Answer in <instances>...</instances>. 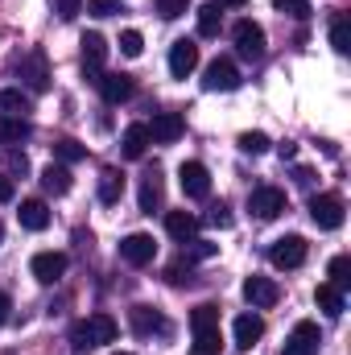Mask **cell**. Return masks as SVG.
<instances>
[{"label":"cell","mask_w":351,"mask_h":355,"mask_svg":"<svg viewBox=\"0 0 351 355\" xmlns=\"http://www.w3.org/2000/svg\"><path fill=\"white\" fill-rule=\"evenodd\" d=\"M91 17H116L120 12V0H87Z\"/></svg>","instance_id":"obj_41"},{"label":"cell","mask_w":351,"mask_h":355,"mask_svg":"<svg viewBox=\"0 0 351 355\" xmlns=\"http://www.w3.org/2000/svg\"><path fill=\"white\" fill-rule=\"evenodd\" d=\"M190 331H194V335H211V331H219V306H211V302L194 306V310H190Z\"/></svg>","instance_id":"obj_24"},{"label":"cell","mask_w":351,"mask_h":355,"mask_svg":"<svg viewBox=\"0 0 351 355\" xmlns=\"http://www.w3.org/2000/svg\"><path fill=\"white\" fill-rule=\"evenodd\" d=\"M8 310H12V302H8V293H0V327H4V318H8Z\"/></svg>","instance_id":"obj_47"},{"label":"cell","mask_w":351,"mask_h":355,"mask_svg":"<svg viewBox=\"0 0 351 355\" xmlns=\"http://www.w3.org/2000/svg\"><path fill=\"white\" fill-rule=\"evenodd\" d=\"M178 182H182V194H186V198H207V194H211V174H207L203 162H182Z\"/></svg>","instance_id":"obj_9"},{"label":"cell","mask_w":351,"mask_h":355,"mask_svg":"<svg viewBox=\"0 0 351 355\" xmlns=\"http://www.w3.org/2000/svg\"><path fill=\"white\" fill-rule=\"evenodd\" d=\"M0 240H4V223H0Z\"/></svg>","instance_id":"obj_49"},{"label":"cell","mask_w":351,"mask_h":355,"mask_svg":"<svg viewBox=\"0 0 351 355\" xmlns=\"http://www.w3.org/2000/svg\"><path fill=\"white\" fill-rule=\"evenodd\" d=\"M331 46H335L339 54H348V50H351V25H348V12H339V17L331 21Z\"/></svg>","instance_id":"obj_31"},{"label":"cell","mask_w":351,"mask_h":355,"mask_svg":"<svg viewBox=\"0 0 351 355\" xmlns=\"http://www.w3.org/2000/svg\"><path fill=\"white\" fill-rule=\"evenodd\" d=\"M103 58H108V42H103V33H83V75H87L91 83H99Z\"/></svg>","instance_id":"obj_12"},{"label":"cell","mask_w":351,"mask_h":355,"mask_svg":"<svg viewBox=\"0 0 351 355\" xmlns=\"http://www.w3.org/2000/svg\"><path fill=\"white\" fill-rule=\"evenodd\" d=\"M240 149H244V153H252V157H261V153L273 149V141H268L264 132H244V137H240Z\"/></svg>","instance_id":"obj_33"},{"label":"cell","mask_w":351,"mask_h":355,"mask_svg":"<svg viewBox=\"0 0 351 355\" xmlns=\"http://www.w3.org/2000/svg\"><path fill=\"white\" fill-rule=\"evenodd\" d=\"M42 190L54 194V198H62V194L71 190V170H67V166H46V170H42Z\"/></svg>","instance_id":"obj_26"},{"label":"cell","mask_w":351,"mask_h":355,"mask_svg":"<svg viewBox=\"0 0 351 355\" xmlns=\"http://www.w3.org/2000/svg\"><path fill=\"white\" fill-rule=\"evenodd\" d=\"M219 252V244H211V240H190V248H186V261H211Z\"/></svg>","instance_id":"obj_37"},{"label":"cell","mask_w":351,"mask_h":355,"mask_svg":"<svg viewBox=\"0 0 351 355\" xmlns=\"http://www.w3.org/2000/svg\"><path fill=\"white\" fill-rule=\"evenodd\" d=\"M54 12H58L62 21H75V17L83 12V0H54Z\"/></svg>","instance_id":"obj_42"},{"label":"cell","mask_w":351,"mask_h":355,"mask_svg":"<svg viewBox=\"0 0 351 355\" xmlns=\"http://www.w3.org/2000/svg\"><path fill=\"white\" fill-rule=\"evenodd\" d=\"M17 219H21L25 232H46V227H50V207H46L42 198H25L21 211H17Z\"/></svg>","instance_id":"obj_18"},{"label":"cell","mask_w":351,"mask_h":355,"mask_svg":"<svg viewBox=\"0 0 351 355\" xmlns=\"http://www.w3.org/2000/svg\"><path fill=\"white\" fill-rule=\"evenodd\" d=\"M29 268H33V277H37L42 285H54V281L67 272V257H62V252H37V257L29 261Z\"/></svg>","instance_id":"obj_16"},{"label":"cell","mask_w":351,"mask_h":355,"mask_svg":"<svg viewBox=\"0 0 351 355\" xmlns=\"http://www.w3.org/2000/svg\"><path fill=\"white\" fill-rule=\"evenodd\" d=\"M99 95H103V103H124V99H132V79L128 75H99Z\"/></svg>","instance_id":"obj_20"},{"label":"cell","mask_w":351,"mask_h":355,"mask_svg":"<svg viewBox=\"0 0 351 355\" xmlns=\"http://www.w3.org/2000/svg\"><path fill=\"white\" fill-rule=\"evenodd\" d=\"M318 327L314 322H298L285 339V355H318Z\"/></svg>","instance_id":"obj_14"},{"label":"cell","mask_w":351,"mask_h":355,"mask_svg":"<svg viewBox=\"0 0 351 355\" xmlns=\"http://www.w3.org/2000/svg\"><path fill=\"white\" fill-rule=\"evenodd\" d=\"M314 302H318V310L327 318H339L343 314V289H335V285H318L314 289Z\"/></svg>","instance_id":"obj_27"},{"label":"cell","mask_w":351,"mask_h":355,"mask_svg":"<svg viewBox=\"0 0 351 355\" xmlns=\"http://www.w3.org/2000/svg\"><path fill=\"white\" fill-rule=\"evenodd\" d=\"M103 343H116V322H112L108 314H91V318H83V322L71 327V347L79 355L95 352V347H103Z\"/></svg>","instance_id":"obj_1"},{"label":"cell","mask_w":351,"mask_h":355,"mask_svg":"<svg viewBox=\"0 0 351 355\" xmlns=\"http://www.w3.org/2000/svg\"><path fill=\"white\" fill-rule=\"evenodd\" d=\"M190 355H219V331H211V335H194Z\"/></svg>","instance_id":"obj_38"},{"label":"cell","mask_w":351,"mask_h":355,"mask_svg":"<svg viewBox=\"0 0 351 355\" xmlns=\"http://www.w3.org/2000/svg\"><path fill=\"white\" fill-rule=\"evenodd\" d=\"M141 50H145V37H141L137 29H124V33H120V54H124V58H141Z\"/></svg>","instance_id":"obj_34"},{"label":"cell","mask_w":351,"mask_h":355,"mask_svg":"<svg viewBox=\"0 0 351 355\" xmlns=\"http://www.w3.org/2000/svg\"><path fill=\"white\" fill-rule=\"evenodd\" d=\"M281 211H285V190H277V186H257V190L248 194V215H252V219L268 223V219H277Z\"/></svg>","instance_id":"obj_4"},{"label":"cell","mask_w":351,"mask_h":355,"mask_svg":"<svg viewBox=\"0 0 351 355\" xmlns=\"http://www.w3.org/2000/svg\"><path fill=\"white\" fill-rule=\"evenodd\" d=\"M166 281H170V285H190V281H194V261H186V257L174 261V265L166 268Z\"/></svg>","instance_id":"obj_32"},{"label":"cell","mask_w":351,"mask_h":355,"mask_svg":"<svg viewBox=\"0 0 351 355\" xmlns=\"http://www.w3.org/2000/svg\"><path fill=\"white\" fill-rule=\"evenodd\" d=\"M203 87L207 91H236L240 87V71H236V62H232V58H215V62H207V79H203Z\"/></svg>","instance_id":"obj_10"},{"label":"cell","mask_w":351,"mask_h":355,"mask_svg":"<svg viewBox=\"0 0 351 355\" xmlns=\"http://www.w3.org/2000/svg\"><path fill=\"white\" fill-rule=\"evenodd\" d=\"M215 4H219V8H244L248 0H215Z\"/></svg>","instance_id":"obj_48"},{"label":"cell","mask_w":351,"mask_h":355,"mask_svg":"<svg viewBox=\"0 0 351 355\" xmlns=\"http://www.w3.org/2000/svg\"><path fill=\"white\" fill-rule=\"evenodd\" d=\"M137 202H141L145 215H153V211L162 207V174H157V170H149V174L141 178V194H137Z\"/></svg>","instance_id":"obj_22"},{"label":"cell","mask_w":351,"mask_h":355,"mask_svg":"<svg viewBox=\"0 0 351 355\" xmlns=\"http://www.w3.org/2000/svg\"><path fill=\"white\" fill-rule=\"evenodd\" d=\"M116 355H132V352H116Z\"/></svg>","instance_id":"obj_50"},{"label":"cell","mask_w":351,"mask_h":355,"mask_svg":"<svg viewBox=\"0 0 351 355\" xmlns=\"http://www.w3.org/2000/svg\"><path fill=\"white\" fill-rule=\"evenodd\" d=\"M12 194H17V186H12V178L0 170V202H12Z\"/></svg>","instance_id":"obj_44"},{"label":"cell","mask_w":351,"mask_h":355,"mask_svg":"<svg viewBox=\"0 0 351 355\" xmlns=\"http://www.w3.org/2000/svg\"><path fill=\"white\" fill-rule=\"evenodd\" d=\"M29 112H33V99H29L21 87H4L0 91V116H21V120H25Z\"/></svg>","instance_id":"obj_23"},{"label":"cell","mask_w":351,"mask_h":355,"mask_svg":"<svg viewBox=\"0 0 351 355\" xmlns=\"http://www.w3.org/2000/svg\"><path fill=\"white\" fill-rule=\"evenodd\" d=\"M186 8H190V0H157V12H162L166 21H178Z\"/></svg>","instance_id":"obj_40"},{"label":"cell","mask_w":351,"mask_h":355,"mask_svg":"<svg viewBox=\"0 0 351 355\" xmlns=\"http://www.w3.org/2000/svg\"><path fill=\"white\" fill-rule=\"evenodd\" d=\"M343 198L339 194H314L310 198V219L323 227V232H335V227H343Z\"/></svg>","instance_id":"obj_5"},{"label":"cell","mask_w":351,"mask_h":355,"mask_svg":"<svg viewBox=\"0 0 351 355\" xmlns=\"http://www.w3.org/2000/svg\"><path fill=\"white\" fill-rule=\"evenodd\" d=\"M306 252H310V244L302 236H281V240H273L268 261H273V268H302L306 265Z\"/></svg>","instance_id":"obj_3"},{"label":"cell","mask_w":351,"mask_h":355,"mask_svg":"<svg viewBox=\"0 0 351 355\" xmlns=\"http://www.w3.org/2000/svg\"><path fill=\"white\" fill-rule=\"evenodd\" d=\"M120 149H124L128 162H141L145 149H149V128H145V124H128L124 137H120Z\"/></svg>","instance_id":"obj_21"},{"label":"cell","mask_w":351,"mask_h":355,"mask_svg":"<svg viewBox=\"0 0 351 355\" xmlns=\"http://www.w3.org/2000/svg\"><path fill=\"white\" fill-rule=\"evenodd\" d=\"M54 153H58V162H67V166H71V162H83V157H87V149H83L79 141H58V145H54Z\"/></svg>","instance_id":"obj_36"},{"label":"cell","mask_w":351,"mask_h":355,"mask_svg":"<svg viewBox=\"0 0 351 355\" xmlns=\"http://www.w3.org/2000/svg\"><path fill=\"white\" fill-rule=\"evenodd\" d=\"M232 331H236V347H240V352H252L264 335V318L261 314H240Z\"/></svg>","instance_id":"obj_17"},{"label":"cell","mask_w":351,"mask_h":355,"mask_svg":"<svg viewBox=\"0 0 351 355\" xmlns=\"http://www.w3.org/2000/svg\"><path fill=\"white\" fill-rule=\"evenodd\" d=\"M153 257H157V244H153V236H145V232H132V236H124L120 240V261L132 268H145L153 265Z\"/></svg>","instance_id":"obj_6"},{"label":"cell","mask_w":351,"mask_h":355,"mask_svg":"<svg viewBox=\"0 0 351 355\" xmlns=\"http://www.w3.org/2000/svg\"><path fill=\"white\" fill-rule=\"evenodd\" d=\"M327 285H335V289H351V257H335L331 265H327Z\"/></svg>","instance_id":"obj_30"},{"label":"cell","mask_w":351,"mask_h":355,"mask_svg":"<svg viewBox=\"0 0 351 355\" xmlns=\"http://www.w3.org/2000/svg\"><path fill=\"white\" fill-rule=\"evenodd\" d=\"M207 223H215V227H232V211H228L223 202H215V207L207 211Z\"/></svg>","instance_id":"obj_43"},{"label":"cell","mask_w":351,"mask_h":355,"mask_svg":"<svg viewBox=\"0 0 351 355\" xmlns=\"http://www.w3.org/2000/svg\"><path fill=\"white\" fill-rule=\"evenodd\" d=\"M293 182H298V186H310L314 174H310V170H293Z\"/></svg>","instance_id":"obj_46"},{"label":"cell","mask_w":351,"mask_h":355,"mask_svg":"<svg viewBox=\"0 0 351 355\" xmlns=\"http://www.w3.org/2000/svg\"><path fill=\"white\" fill-rule=\"evenodd\" d=\"M4 174L12 178V174H29V157L25 153H17V149H8L4 153Z\"/></svg>","instance_id":"obj_39"},{"label":"cell","mask_w":351,"mask_h":355,"mask_svg":"<svg viewBox=\"0 0 351 355\" xmlns=\"http://www.w3.org/2000/svg\"><path fill=\"white\" fill-rule=\"evenodd\" d=\"M17 79L33 91V95H42V91L50 87V67H46V54H42V50L21 54V58H17Z\"/></svg>","instance_id":"obj_2"},{"label":"cell","mask_w":351,"mask_h":355,"mask_svg":"<svg viewBox=\"0 0 351 355\" xmlns=\"http://www.w3.org/2000/svg\"><path fill=\"white\" fill-rule=\"evenodd\" d=\"M273 8L285 12V17H293V21H306L310 17V0H273Z\"/></svg>","instance_id":"obj_35"},{"label":"cell","mask_w":351,"mask_h":355,"mask_svg":"<svg viewBox=\"0 0 351 355\" xmlns=\"http://www.w3.org/2000/svg\"><path fill=\"white\" fill-rule=\"evenodd\" d=\"M194 67H198V46L190 42V37H182L170 46V75L174 79H186V75H194Z\"/></svg>","instance_id":"obj_15"},{"label":"cell","mask_w":351,"mask_h":355,"mask_svg":"<svg viewBox=\"0 0 351 355\" xmlns=\"http://www.w3.org/2000/svg\"><path fill=\"white\" fill-rule=\"evenodd\" d=\"M29 132H33L29 120H21V116H0V145H21V141H29Z\"/></svg>","instance_id":"obj_25"},{"label":"cell","mask_w":351,"mask_h":355,"mask_svg":"<svg viewBox=\"0 0 351 355\" xmlns=\"http://www.w3.org/2000/svg\"><path fill=\"white\" fill-rule=\"evenodd\" d=\"M145 128H149V141H157V145H174L178 137L186 132V124H182L178 112H157L153 124H145Z\"/></svg>","instance_id":"obj_13"},{"label":"cell","mask_w":351,"mask_h":355,"mask_svg":"<svg viewBox=\"0 0 351 355\" xmlns=\"http://www.w3.org/2000/svg\"><path fill=\"white\" fill-rule=\"evenodd\" d=\"M277 153H281L285 162H293V157H298V145H293V141H285V145H277Z\"/></svg>","instance_id":"obj_45"},{"label":"cell","mask_w":351,"mask_h":355,"mask_svg":"<svg viewBox=\"0 0 351 355\" xmlns=\"http://www.w3.org/2000/svg\"><path fill=\"white\" fill-rule=\"evenodd\" d=\"M166 232L174 236L178 244H190V240L198 236V215H190V211H170V215H166Z\"/></svg>","instance_id":"obj_19"},{"label":"cell","mask_w":351,"mask_h":355,"mask_svg":"<svg viewBox=\"0 0 351 355\" xmlns=\"http://www.w3.org/2000/svg\"><path fill=\"white\" fill-rule=\"evenodd\" d=\"M120 194H124V174H116V170H103V174H99V202L116 207V202H120Z\"/></svg>","instance_id":"obj_28"},{"label":"cell","mask_w":351,"mask_h":355,"mask_svg":"<svg viewBox=\"0 0 351 355\" xmlns=\"http://www.w3.org/2000/svg\"><path fill=\"white\" fill-rule=\"evenodd\" d=\"M128 322H132V331H137L141 339L170 335V322H166V318H162V310H153V306H132V310H128Z\"/></svg>","instance_id":"obj_8"},{"label":"cell","mask_w":351,"mask_h":355,"mask_svg":"<svg viewBox=\"0 0 351 355\" xmlns=\"http://www.w3.org/2000/svg\"><path fill=\"white\" fill-rule=\"evenodd\" d=\"M232 37H236V50H240V58H248V62L264 58V29L257 25V21H236Z\"/></svg>","instance_id":"obj_7"},{"label":"cell","mask_w":351,"mask_h":355,"mask_svg":"<svg viewBox=\"0 0 351 355\" xmlns=\"http://www.w3.org/2000/svg\"><path fill=\"white\" fill-rule=\"evenodd\" d=\"M219 25H223L219 4H215V0L203 4V8H198V37H219Z\"/></svg>","instance_id":"obj_29"},{"label":"cell","mask_w":351,"mask_h":355,"mask_svg":"<svg viewBox=\"0 0 351 355\" xmlns=\"http://www.w3.org/2000/svg\"><path fill=\"white\" fill-rule=\"evenodd\" d=\"M277 297H281L277 281H268V277H248V281H244V302H248L252 310H268V306H277Z\"/></svg>","instance_id":"obj_11"}]
</instances>
